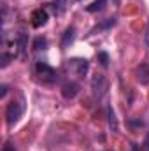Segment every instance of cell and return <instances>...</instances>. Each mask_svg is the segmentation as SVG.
I'll return each mask as SVG.
<instances>
[{
    "instance_id": "obj_10",
    "label": "cell",
    "mask_w": 149,
    "mask_h": 151,
    "mask_svg": "<svg viewBox=\"0 0 149 151\" xmlns=\"http://www.w3.org/2000/svg\"><path fill=\"white\" fill-rule=\"evenodd\" d=\"M107 121H109V128H111L112 132H117V130H119L117 119H116V113H114V109H112L111 106L107 107Z\"/></svg>"
},
{
    "instance_id": "obj_5",
    "label": "cell",
    "mask_w": 149,
    "mask_h": 151,
    "mask_svg": "<svg viewBox=\"0 0 149 151\" xmlns=\"http://www.w3.org/2000/svg\"><path fill=\"white\" fill-rule=\"evenodd\" d=\"M47 11L46 9H35L34 12H32V25L35 27V28H40V27H44L46 23H47Z\"/></svg>"
},
{
    "instance_id": "obj_1",
    "label": "cell",
    "mask_w": 149,
    "mask_h": 151,
    "mask_svg": "<svg viewBox=\"0 0 149 151\" xmlns=\"http://www.w3.org/2000/svg\"><path fill=\"white\" fill-rule=\"evenodd\" d=\"M23 111H25L23 102H18V100L9 102V104H7V107H5V121H7V125H9V127H12L14 123H18V121H19V118L23 116Z\"/></svg>"
},
{
    "instance_id": "obj_12",
    "label": "cell",
    "mask_w": 149,
    "mask_h": 151,
    "mask_svg": "<svg viewBox=\"0 0 149 151\" xmlns=\"http://www.w3.org/2000/svg\"><path fill=\"white\" fill-rule=\"evenodd\" d=\"M46 46H47V40L44 37H37L34 40V49L35 51H40V49H46Z\"/></svg>"
},
{
    "instance_id": "obj_2",
    "label": "cell",
    "mask_w": 149,
    "mask_h": 151,
    "mask_svg": "<svg viewBox=\"0 0 149 151\" xmlns=\"http://www.w3.org/2000/svg\"><path fill=\"white\" fill-rule=\"evenodd\" d=\"M35 72H37V76L44 81V83H54V81L58 79L56 70H54L51 65H47L46 62H37V65H35Z\"/></svg>"
},
{
    "instance_id": "obj_11",
    "label": "cell",
    "mask_w": 149,
    "mask_h": 151,
    "mask_svg": "<svg viewBox=\"0 0 149 151\" xmlns=\"http://www.w3.org/2000/svg\"><path fill=\"white\" fill-rule=\"evenodd\" d=\"M105 5H107V0H95L93 4H90L86 7V11L88 12H98V11H104Z\"/></svg>"
},
{
    "instance_id": "obj_15",
    "label": "cell",
    "mask_w": 149,
    "mask_h": 151,
    "mask_svg": "<svg viewBox=\"0 0 149 151\" xmlns=\"http://www.w3.org/2000/svg\"><path fill=\"white\" fill-rule=\"evenodd\" d=\"M7 91H9V88H7V84H2V86H0V97L4 99V97L7 95Z\"/></svg>"
},
{
    "instance_id": "obj_7",
    "label": "cell",
    "mask_w": 149,
    "mask_h": 151,
    "mask_svg": "<svg viewBox=\"0 0 149 151\" xmlns=\"http://www.w3.org/2000/svg\"><path fill=\"white\" fill-rule=\"evenodd\" d=\"M137 79L140 84H149V62H144L137 67Z\"/></svg>"
},
{
    "instance_id": "obj_3",
    "label": "cell",
    "mask_w": 149,
    "mask_h": 151,
    "mask_svg": "<svg viewBox=\"0 0 149 151\" xmlns=\"http://www.w3.org/2000/svg\"><path fill=\"white\" fill-rule=\"evenodd\" d=\"M107 79H105V76L102 74H97L91 77V91H93V97L95 99H102L104 95H105V91H107Z\"/></svg>"
},
{
    "instance_id": "obj_17",
    "label": "cell",
    "mask_w": 149,
    "mask_h": 151,
    "mask_svg": "<svg viewBox=\"0 0 149 151\" xmlns=\"http://www.w3.org/2000/svg\"><path fill=\"white\" fill-rule=\"evenodd\" d=\"M144 151H149V134L146 135V141H144V148H142Z\"/></svg>"
},
{
    "instance_id": "obj_16",
    "label": "cell",
    "mask_w": 149,
    "mask_h": 151,
    "mask_svg": "<svg viewBox=\"0 0 149 151\" xmlns=\"http://www.w3.org/2000/svg\"><path fill=\"white\" fill-rule=\"evenodd\" d=\"M2 151H18V150H16V148H14L11 142H5V146L2 148Z\"/></svg>"
},
{
    "instance_id": "obj_4",
    "label": "cell",
    "mask_w": 149,
    "mask_h": 151,
    "mask_svg": "<svg viewBox=\"0 0 149 151\" xmlns=\"http://www.w3.org/2000/svg\"><path fill=\"white\" fill-rule=\"evenodd\" d=\"M69 67H72L74 69V72L77 76H81V77H84L86 72H88V69H90V63H88V60H82V58H74V60H69V63H67Z\"/></svg>"
},
{
    "instance_id": "obj_14",
    "label": "cell",
    "mask_w": 149,
    "mask_h": 151,
    "mask_svg": "<svg viewBox=\"0 0 149 151\" xmlns=\"http://www.w3.org/2000/svg\"><path fill=\"white\" fill-rule=\"evenodd\" d=\"M98 62H100L102 67H107V65H109V55H107L105 51H100V53H98Z\"/></svg>"
},
{
    "instance_id": "obj_8",
    "label": "cell",
    "mask_w": 149,
    "mask_h": 151,
    "mask_svg": "<svg viewBox=\"0 0 149 151\" xmlns=\"http://www.w3.org/2000/svg\"><path fill=\"white\" fill-rule=\"evenodd\" d=\"M74 39H75V28H74V27H69V28L65 30L63 37H62V42H60L62 49H67V47L74 42Z\"/></svg>"
},
{
    "instance_id": "obj_6",
    "label": "cell",
    "mask_w": 149,
    "mask_h": 151,
    "mask_svg": "<svg viewBox=\"0 0 149 151\" xmlns=\"http://www.w3.org/2000/svg\"><path fill=\"white\" fill-rule=\"evenodd\" d=\"M79 90H81V86H79L77 83H74V81H70V83H65V84L62 86V95L70 100V99H74L75 95L79 93Z\"/></svg>"
},
{
    "instance_id": "obj_9",
    "label": "cell",
    "mask_w": 149,
    "mask_h": 151,
    "mask_svg": "<svg viewBox=\"0 0 149 151\" xmlns=\"http://www.w3.org/2000/svg\"><path fill=\"white\" fill-rule=\"evenodd\" d=\"M116 25V18H107V19H104L102 23H98L93 30H91V34H95V32H100V30H109Z\"/></svg>"
},
{
    "instance_id": "obj_13",
    "label": "cell",
    "mask_w": 149,
    "mask_h": 151,
    "mask_svg": "<svg viewBox=\"0 0 149 151\" xmlns=\"http://www.w3.org/2000/svg\"><path fill=\"white\" fill-rule=\"evenodd\" d=\"M11 60H12V55H9V53H2V55H0V67L5 69V67L11 63Z\"/></svg>"
}]
</instances>
